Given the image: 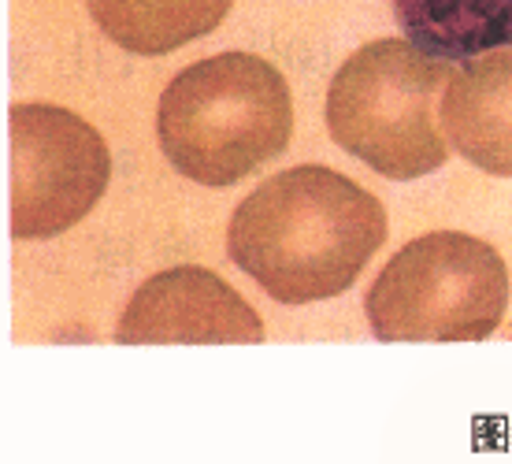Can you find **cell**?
I'll return each instance as SVG.
<instances>
[{"label": "cell", "mask_w": 512, "mask_h": 464, "mask_svg": "<svg viewBox=\"0 0 512 464\" xmlns=\"http://www.w3.org/2000/svg\"><path fill=\"white\" fill-rule=\"evenodd\" d=\"M290 130V86L279 67L253 52H219L182 67L156 108L167 164L216 190L282 156Z\"/></svg>", "instance_id": "7a4b0ae2"}, {"label": "cell", "mask_w": 512, "mask_h": 464, "mask_svg": "<svg viewBox=\"0 0 512 464\" xmlns=\"http://www.w3.org/2000/svg\"><path fill=\"white\" fill-rule=\"evenodd\" d=\"M509 309V268L490 242L435 231L397 249L368 290L379 342H483Z\"/></svg>", "instance_id": "277c9868"}, {"label": "cell", "mask_w": 512, "mask_h": 464, "mask_svg": "<svg viewBox=\"0 0 512 464\" xmlns=\"http://www.w3.org/2000/svg\"><path fill=\"white\" fill-rule=\"evenodd\" d=\"M383 242L379 197L323 164L260 182L227 227V257L282 305L346 294Z\"/></svg>", "instance_id": "6da1fadb"}, {"label": "cell", "mask_w": 512, "mask_h": 464, "mask_svg": "<svg viewBox=\"0 0 512 464\" xmlns=\"http://www.w3.org/2000/svg\"><path fill=\"white\" fill-rule=\"evenodd\" d=\"M234 0H86L108 41L138 56H164L212 34Z\"/></svg>", "instance_id": "ba28073f"}, {"label": "cell", "mask_w": 512, "mask_h": 464, "mask_svg": "<svg viewBox=\"0 0 512 464\" xmlns=\"http://www.w3.org/2000/svg\"><path fill=\"white\" fill-rule=\"evenodd\" d=\"M394 12L405 38L438 60L512 45V0H394Z\"/></svg>", "instance_id": "9c48e42d"}, {"label": "cell", "mask_w": 512, "mask_h": 464, "mask_svg": "<svg viewBox=\"0 0 512 464\" xmlns=\"http://www.w3.org/2000/svg\"><path fill=\"white\" fill-rule=\"evenodd\" d=\"M453 60L412 41L383 38L349 56L327 90V130L349 156L394 182L423 179L446 164L449 142L435 119Z\"/></svg>", "instance_id": "3957f363"}, {"label": "cell", "mask_w": 512, "mask_h": 464, "mask_svg": "<svg viewBox=\"0 0 512 464\" xmlns=\"http://www.w3.org/2000/svg\"><path fill=\"white\" fill-rule=\"evenodd\" d=\"M119 346H216L264 342V323L216 271L182 264L138 286L116 323Z\"/></svg>", "instance_id": "8992f818"}, {"label": "cell", "mask_w": 512, "mask_h": 464, "mask_svg": "<svg viewBox=\"0 0 512 464\" xmlns=\"http://www.w3.org/2000/svg\"><path fill=\"white\" fill-rule=\"evenodd\" d=\"M12 234L41 242L90 216L112 179L97 127L56 104H12Z\"/></svg>", "instance_id": "5b68a950"}, {"label": "cell", "mask_w": 512, "mask_h": 464, "mask_svg": "<svg viewBox=\"0 0 512 464\" xmlns=\"http://www.w3.org/2000/svg\"><path fill=\"white\" fill-rule=\"evenodd\" d=\"M442 134L472 168L512 179V49H490L453 67L438 104Z\"/></svg>", "instance_id": "52a82bcc"}]
</instances>
